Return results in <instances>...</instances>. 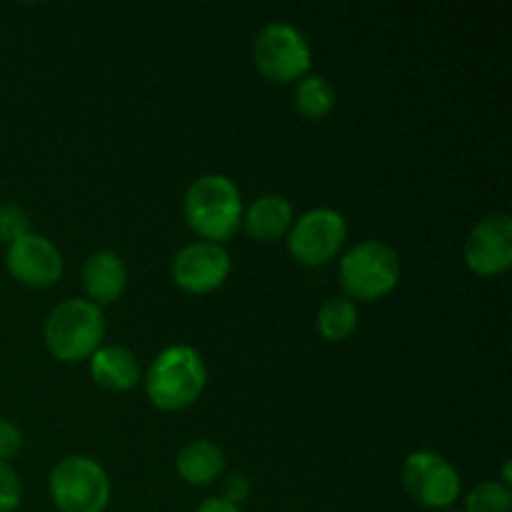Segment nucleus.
<instances>
[{
	"label": "nucleus",
	"mask_w": 512,
	"mask_h": 512,
	"mask_svg": "<svg viewBox=\"0 0 512 512\" xmlns=\"http://www.w3.org/2000/svg\"><path fill=\"white\" fill-rule=\"evenodd\" d=\"M195 512H240V508L238 505L228 503V500H223V498H210V500H203Z\"/></svg>",
	"instance_id": "nucleus-23"
},
{
	"label": "nucleus",
	"mask_w": 512,
	"mask_h": 512,
	"mask_svg": "<svg viewBox=\"0 0 512 512\" xmlns=\"http://www.w3.org/2000/svg\"><path fill=\"white\" fill-rule=\"evenodd\" d=\"M20 448H23V435H20L18 425H13L10 420H0V463L18 455Z\"/></svg>",
	"instance_id": "nucleus-22"
},
{
	"label": "nucleus",
	"mask_w": 512,
	"mask_h": 512,
	"mask_svg": "<svg viewBox=\"0 0 512 512\" xmlns=\"http://www.w3.org/2000/svg\"><path fill=\"white\" fill-rule=\"evenodd\" d=\"M105 315L95 303L83 298L55 305L43 328L45 348L60 363L88 360L103 345Z\"/></svg>",
	"instance_id": "nucleus-3"
},
{
	"label": "nucleus",
	"mask_w": 512,
	"mask_h": 512,
	"mask_svg": "<svg viewBox=\"0 0 512 512\" xmlns=\"http://www.w3.org/2000/svg\"><path fill=\"white\" fill-rule=\"evenodd\" d=\"M400 283V258L383 240H363L340 260V285L348 300H373L393 293Z\"/></svg>",
	"instance_id": "nucleus-4"
},
{
	"label": "nucleus",
	"mask_w": 512,
	"mask_h": 512,
	"mask_svg": "<svg viewBox=\"0 0 512 512\" xmlns=\"http://www.w3.org/2000/svg\"><path fill=\"white\" fill-rule=\"evenodd\" d=\"M348 223L338 210L315 208L300 215L288 230V250L305 268H323L343 248Z\"/></svg>",
	"instance_id": "nucleus-7"
},
{
	"label": "nucleus",
	"mask_w": 512,
	"mask_h": 512,
	"mask_svg": "<svg viewBox=\"0 0 512 512\" xmlns=\"http://www.w3.org/2000/svg\"><path fill=\"white\" fill-rule=\"evenodd\" d=\"M90 375L100 388L125 393L140 383V365L133 350L123 345H100L90 355Z\"/></svg>",
	"instance_id": "nucleus-13"
},
{
	"label": "nucleus",
	"mask_w": 512,
	"mask_h": 512,
	"mask_svg": "<svg viewBox=\"0 0 512 512\" xmlns=\"http://www.w3.org/2000/svg\"><path fill=\"white\" fill-rule=\"evenodd\" d=\"M512 493L503 483H480L465 498V512H510Z\"/></svg>",
	"instance_id": "nucleus-18"
},
{
	"label": "nucleus",
	"mask_w": 512,
	"mask_h": 512,
	"mask_svg": "<svg viewBox=\"0 0 512 512\" xmlns=\"http://www.w3.org/2000/svg\"><path fill=\"white\" fill-rule=\"evenodd\" d=\"M240 228L248 238L260 240V243L283 238L293 228V205L283 195H263L248 210H243Z\"/></svg>",
	"instance_id": "nucleus-14"
},
{
	"label": "nucleus",
	"mask_w": 512,
	"mask_h": 512,
	"mask_svg": "<svg viewBox=\"0 0 512 512\" xmlns=\"http://www.w3.org/2000/svg\"><path fill=\"white\" fill-rule=\"evenodd\" d=\"M403 485L410 498L425 510H448L460 498V473L438 453L408 455L403 465Z\"/></svg>",
	"instance_id": "nucleus-8"
},
{
	"label": "nucleus",
	"mask_w": 512,
	"mask_h": 512,
	"mask_svg": "<svg viewBox=\"0 0 512 512\" xmlns=\"http://www.w3.org/2000/svg\"><path fill=\"white\" fill-rule=\"evenodd\" d=\"M465 265L475 275L495 278L512 265V220L508 213L485 215L465 240Z\"/></svg>",
	"instance_id": "nucleus-10"
},
{
	"label": "nucleus",
	"mask_w": 512,
	"mask_h": 512,
	"mask_svg": "<svg viewBox=\"0 0 512 512\" xmlns=\"http://www.w3.org/2000/svg\"><path fill=\"white\" fill-rule=\"evenodd\" d=\"M175 470L188 485L203 488L225 473V453L210 440H193L178 453Z\"/></svg>",
	"instance_id": "nucleus-15"
},
{
	"label": "nucleus",
	"mask_w": 512,
	"mask_h": 512,
	"mask_svg": "<svg viewBox=\"0 0 512 512\" xmlns=\"http://www.w3.org/2000/svg\"><path fill=\"white\" fill-rule=\"evenodd\" d=\"M355 328H358V308H355L353 300L330 298L318 310V333L330 343L350 338Z\"/></svg>",
	"instance_id": "nucleus-16"
},
{
	"label": "nucleus",
	"mask_w": 512,
	"mask_h": 512,
	"mask_svg": "<svg viewBox=\"0 0 512 512\" xmlns=\"http://www.w3.org/2000/svg\"><path fill=\"white\" fill-rule=\"evenodd\" d=\"M310 45L298 28L288 23H270L253 43V63L270 83L288 85L303 80L310 70Z\"/></svg>",
	"instance_id": "nucleus-6"
},
{
	"label": "nucleus",
	"mask_w": 512,
	"mask_h": 512,
	"mask_svg": "<svg viewBox=\"0 0 512 512\" xmlns=\"http://www.w3.org/2000/svg\"><path fill=\"white\" fill-rule=\"evenodd\" d=\"M295 105L310 120H320L335 108V90L323 75H305L295 88Z\"/></svg>",
	"instance_id": "nucleus-17"
},
{
	"label": "nucleus",
	"mask_w": 512,
	"mask_h": 512,
	"mask_svg": "<svg viewBox=\"0 0 512 512\" xmlns=\"http://www.w3.org/2000/svg\"><path fill=\"white\" fill-rule=\"evenodd\" d=\"M28 233H30L28 213H25L20 205H13V203L0 205V240H5V243L10 245Z\"/></svg>",
	"instance_id": "nucleus-19"
},
{
	"label": "nucleus",
	"mask_w": 512,
	"mask_h": 512,
	"mask_svg": "<svg viewBox=\"0 0 512 512\" xmlns=\"http://www.w3.org/2000/svg\"><path fill=\"white\" fill-rule=\"evenodd\" d=\"M83 280L85 295H88L90 303L110 305L118 303L125 293V285H128V268H125L123 258L113 250H98V253L88 255V260L83 263Z\"/></svg>",
	"instance_id": "nucleus-12"
},
{
	"label": "nucleus",
	"mask_w": 512,
	"mask_h": 512,
	"mask_svg": "<svg viewBox=\"0 0 512 512\" xmlns=\"http://www.w3.org/2000/svg\"><path fill=\"white\" fill-rule=\"evenodd\" d=\"M8 273L25 288H53L63 278V255L55 248L53 240L45 235L28 233L8 245L5 255Z\"/></svg>",
	"instance_id": "nucleus-11"
},
{
	"label": "nucleus",
	"mask_w": 512,
	"mask_h": 512,
	"mask_svg": "<svg viewBox=\"0 0 512 512\" xmlns=\"http://www.w3.org/2000/svg\"><path fill=\"white\" fill-rule=\"evenodd\" d=\"M50 500L60 512H103L110 503V478L85 455L60 460L50 473Z\"/></svg>",
	"instance_id": "nucleus-5"
},
{
	"label": "nucleus",
	"mask_w": 512,
	"mask_h": 512,
	"mask_svg": "<svg viewBox=\"0 0 512 512\" xmlns=\"http://www.w3.org/2000/svg\"><path fill=\"white\" fill-rule=\"evenodd\" d=\"M250 490H253V485H250L248 475H245L243 470H233V473H228V478H225L223 483V500L240 505L248 500Z\"/></svg>",
	"instance_id": "nucleus-21"
},
{
	"label": "nucleus",
	"mask_w": 512,
	"mask_h": 512,
	"mask_svg": "<svg viewBox=\"0 0 512 512\" xmlns=\"http://www.w3.org/2000/svg\"><path fill=\"white\" fill-rule=\"evenodd\" d=\"M208 368L198 350L190 345H173L163 350L145 375V393L153 408L178 413L190 408L203 395Z\"/></svg>",
	"instance_id": "nucleus-2"
},
{
	"label": "nucleus",
	"mask_w": 512,
	"mask_h": 512,
	"mask_svg": "<svg viewBox=\"0 0 512 512\" xmlns=\"http://www.w3.org/2000/svg\"><path fill=\"white\" fill-rule=\"evenodd\" d=\"M445 512H455V510H445Z\"/></svg>",
	"instance_id": "nucleus-24"
},
{
	"label": "nucleus",
	"mask_w": 512,
	"mask_h": 512,
	"mask_svg": "<svg viewBox=\"0 0 512 512\" xmlns=\"http://www.w3.org/2000/svg\"><path fill=\"white\" fill-rule=\"evenodd\" d=\"M230 255L223 245L218 243H190L180 248L173 260V280L180 290L190 295H205L218 290L228 280Z\"/></svg>",
	"instance_id": "nucleus-9"
},
{
	"label": "nucleus",
	"mask_w": 512,
	"mask_h": 512,
	"mask_svg": "<svg viewBox=\"0 0 512 512\" xmlns=\"http://www.w3.org/2000/svg\"><path fill=\"white\" fill-rule=\"evenodd\" d=\"M185 220L205 243H225L240 230L243 198L238 185L218 173L200 175L185 190Z\"/></svg>",
	"instance_id": "nucleus-1"
},
{
	"label": "nucleus",
	"mask_w": 512,
	"mask_h": 512,
	"mask_svg": "<svg viewBox=\"0 0 512 512\" xmlns=\"http://www.w3.org/2000/svg\"><path fill=\"white\" fill-rule=\"evenodd\" d=\"M23 498L18 473L8 463H0V512H15Z\"/></svg>",
	"instance_id": "nucleus-20"
}]
</instances>
